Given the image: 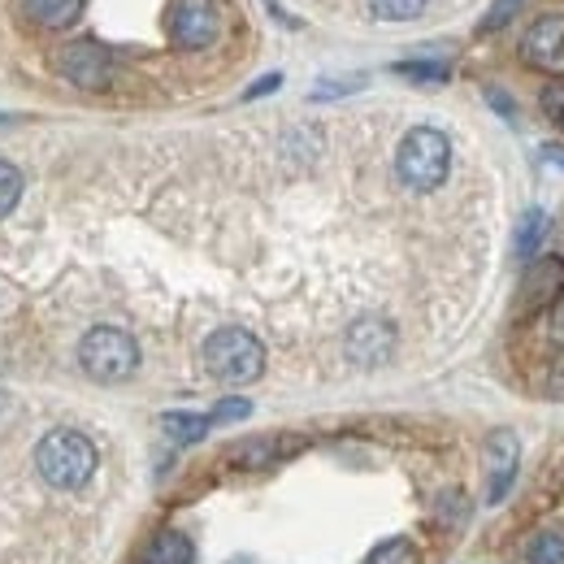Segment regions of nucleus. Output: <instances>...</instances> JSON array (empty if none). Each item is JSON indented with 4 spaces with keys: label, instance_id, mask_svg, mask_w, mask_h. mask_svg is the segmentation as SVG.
I'll list each match as a JSON object with an SVG mask.
<instances>
[{
    "label": "nucleus",
    "instance_id": "f257e3e1",
    "mask_svg": "<svg viewBox=\"0 0 564 564\" xmlns=\"http://www.w3.org/2000/svg\"><path fill=\"white\" fill-rule=\"evenodd\" d=\"M35 469L53 491H78L96 474V443L78 430H48L35 443Z\"/></svg>",
    "mask_w": 564,
    "mask_h": 564
},
{
    "label": "nucleus",
    "instance_id": "f03ea898",
    "mask_svg": "<svg viewBox=\"0 0 564 564\" xmlns=\"http://www.w3.org/2000/svg\"><path fill=\"white\" fill-rule=\"evenodd\" d=\"M395 170H400V183L413 187V192H434L443 187L447 170H452V143L443 131L434 127H417L409 131L400 152H395Z\"/></svg>",
    "mask_w": 564,
    "mask_h": 564
},
{
    "label": "nucleus",
    "instance_id": "7ed1b4c3",
    "mask_svg": "<svg viewBox=\"0 0 564 564\" xmlns=\"http://www.w3.org/2000/svg\"><path fill=\"white\" fill-rule=\"evenodd\" d=\"M205 369L213 378L230 382V387L257 382L261 369H265V348H261L257 335H248L239 326H226V330L209 335V344H205Z\"/></svg>",
    "mask_w": 564,
    "mask_h": 564
},
{
    "label": "nucleus",
    "instance_id": "20e7f679",
    "mask_svg": "<svg viewBox=\"0 0 564 564\" xmlns=\"http://www.w3.org/2000/svg\"><path fill=\"white\" fill-rule=\"evenodd\" d=\"M78 365H83L87 378H96V382H122V378H131V373L140 369V348H135V339H131L127 330H118V326H96V330H87L83 344H78Z\"/></svg>",
    "mask_w": 564,
    "mask_h": 564
},
{
    "label": "nucleus",
    "instance_id": "39448f33",
    "mask_svg": "<svg viewBox=\"0 0 564 564\" xmlns=\"http://www.w3.org/2000/svg\"><path fill=\"white\" fill-rule=\"evenodd\" d=\"M221 35V13L213 0H178L170 13V40L178 48H209Z\"/></svg>",
    "mask_w": 564,
    "mask_h": 564
},
{
    "label": "nucleus",
    "instance_id": "423d86ee",
    "mask_svg": "<svg viewBox=\"0 0 564 564\" xmlns=\"http://www.w3.org/2000/svg\"><path fill=\"white\" fill-rule=\"evenodd\" d=\"M62 74L70 78L74 87H87V91H100V87H109L113 83V57L100 48V44H70L66 53H62Z\"/></svg>",
    "mask_w": 564,
    "mask_h": 564
},
{
    "label": "nucleus",
    "instance_id": "0eeeda50",
    "mask_svg": "<svg viewBox=\"0 0 564 564\" xmlns=\"http://www.w3.org/2000/svg\"><path fill=\"white\" fill-rule=\"evenodd\" d=\"M564 295V261L561 257H539L525 279H521V313H539L552 300Z\"/></svg>",
    "mask_w": 564,
    "mask_h": 564
},
{
    "label": "nucleus",
    "instance_id": "6e6552de",
    "mask_svg": "<svg viewBox=\"0 0 564 564\" xmlns=\"http://www.w3.org/2000/svg\"><path fill=\"white\" fill-rule=\"evenodd\" d=\"M517 456H521V443H517V434L512 430H495L491 443H487V503H499L508 487H512V478H517Z\"/></svg>",
    "mask_w": 564,
    "mask_h": 564
},
{
    "label": "nucleus",
    "instance_id": "1a4fd4ad",
    "mask_svg": "<svg viewBox=\"0 0 564 564\" xmlns=\"http://www.w3.org/2000/svg\"><path fill=\"white\" fill-rule=\"evenodd\" d=\"M348 356L356 365H382L387 356L395 352V330L382 322V317H365L348 330Z\"/></svg>",
    "mask_w": 564,
    "mask_h": 564
},
{
    "label": "nucleus",
    "instance_id": "9d476101",
    "mask_svg": "<svg viewBox=\"0 0 564 564\" xmlns=\"http://www.w3.org/2000/svg\"><path fill=\"white\" fill-rule=\"evenodd\" d=\"M295 447H300V438H291V434H265V438H252V443L235 447L230 460L239 469H270V465H279L282 456H291Z\"/></svg>",
    "mask_w": 564,
    "mask_h": 564
},
{
    "label": "nucleus",
    "instance_id": "9b49d317",
    "mask_svg": "<svg viewBox=\"0 0 564 564\" xmlns=\"http://www.w3.org/2000/svg\"><path fill=\"white\" fill-rule=\"evenodd\" d=\"M564 53V13H547L530 26L525 35V57L530 62H556Z\"/></svg>",
    "mask_w": 564,
    "mask_h": 564
},
{
    "label": "nucleus",
    "instance_id": "f8f14e48",
    "mask_svg": "<svg viewBox=\"0 0 564 564\" xmlns=\"http://www.w3.org/2000/svg\"><path fill=\"white\" fill-rule=\"evenodd\" d=\"M192 561H196V547L178 530H161L140 556V564H192Z\"/></svg>",
    "mask_w": 564,
    "mask_h": 564
},
{
    "label": "nucleus",
    "instance_id": "ddd939ff",
    "mask_svg": "<svg viewBox=\"0 0 564 564\" xmlns=\"http://www.w3.org/2000/svg\"><path fill=\"white\" fill-rule=\"evenodd\" d=\"M78 13H83V0H26V18L35 26H48V31L74 26Z\"/></svg>",
    "mask_w": 564,
    "mask_h": 564
},
{
    "label": "nucleus",
    "instance_id": "4468645a",
    "mask_svg": "<svg viewBox=\"0 0 564 564\" xmlns=\"http://www.w3.org/2000/svg\"><path fill=\"white\" fill-rule=\"evenodd\" d=\"M209 417H196V413H165L161 417V430L174 438V443H200L209 434Z\"/></svg>",
    "mask_w": 564,
    "mask_h": 564
},
{
    "label": "nucleus",
    "instance_id": "2eb2a0df",
    "mask_svg": "<svg viewBox=\"0 0 564 564\" xmlns=\"http://www.w3.org/2000/svg\"><path fill=\"white\" fill-rule=\"evenodd\" d=\"M525 556H530V564H564V534L561 530L534 534L530 547H525Z\"/></svg>",
    "mask_w": 564,
    "mask_h": 564
},
{
    "label": "nucleus",
    "instance_id": "dca6fc26",
    "mask_svg": "<svg viewBox=\"0 0 564 564\" xmlns=\"http://www.w3.org/2000/svg\"><path fill=\"white\" fill-rule=\"evenodd\" d=\"M543 230H547V217L539 209H530L521 217V230H517V257H534V248H539V239H543Z\"/></svg>",
    "mask_w": 564,
    "mask_h": 564
},
{
    "label": "nucleus",
    "instance_id": "f3484780",
    "mask_svg": "<svg viewBox=\"0 0 564 564\" xmlns=\"http://www.w3.org/2000/svg\"><path fill=\"white\" fill-rule=\"evenodd\" d=\"M365 564H417V552L409 539H387L365 556Z\"/></svg>",
    "mask_w": 564,
    "mask_h": 564
},
{
    "label": "nucleus",
    "instance_id": "a211bd4d",
    "mask_svg": "<svg viewBox=\"0 0 564 564\" xmlns=\"http://www.w3.org/2000/svg\"><path fill=\"white\" fill-rule=\"evenodd\" d=\"M369 9L382 18V22H409L425 9V0H369Z\"/></svg>",
    "mask_w": 564,
    "mask_h": 564
},
{
    "label": "nucleus",
    "instance_id": "6ab92c4d",
    "mask_svg": "<svg viewBox=\"0 0 564 564\" xmlns=\"http://www.w3.org/2000/svg\"><path fill=\"white\" fill-rule=\"evenodd\" d=\"M18 200H22V174L9 161H0V217L18 209Z\"/></svg>",
    "mask_w": 564,
    "mask_h": 564
},
{
    "label": "nucleus",
    "instance_id": "aec40b11",
    "mask_svg": "<svg viewBox=\"0 0 564 564\" xmlns=\"http://www.w3.org/2000/svg\"><path fill=\"white\" fill-rule=\"evenodd\" d=\"M395 74L422 78V83H443V78H447V66H443V62H395Z\"/></svg>",
    "mask_w": 564,
    "mask_h": 564
},
{
    "label": "nucleus",
    "instance_id": "412c9836",
    "mask_svg": "<svg viewBox=\"0 0 564 564\" xmlns=\"http://www.w3.org/2000/svg\"><path fill=\"white\" fill-rule=\"evenodd\" d=\"M248 413H252V404H248V400H221V404L213 409L209 422H243Z\"/></svg>",
    "mask_w": 564,
    "mask_h": 564
},
{
    "label": "nucleus",
    "instance_id": "4be33fe9",
    "mask_svg": "<svg viewBox=\"0 0 564 564\" xmlns=\"http://www.w3.org/2000/svg\"><path fill=\"white\" fill-rule=\"evenodd\" d=\"M517 9H521V0H495L491 13L482 18V31H499V26H503V22H508Z\"/></svg>",
    "mask_w": 564,
    "mask_h": 564
},
{
    "label": "nucleus",
    "instance_id": "5701e85b",
    "mask_svg": "<svg viewBox=\"0 0 564 564\" xmlns=\"http://www.w3.org/2000/svg\"><path fill=\"white\" fill-rule=\"evenodd\" d=\"M543 109H547L552 122H561L564 127V83H552V87L543 91Z\"/></svg>",
    "mask_w": 564,
    "mask_h": 564
},
{
    "label": "nucleus",
    "instance_id": "b1692460",
    "mask_svg": "<svg viewBox=\"0 0 564 564\" xmlns=\"http://www.w3.org/2000/svg\"><path fill=\"white\" fill-rule=\"evenodd\" d=\"M552 339L564 348V300L556 304V313H552Z\"/></svg>",
    "mask_w": 564,
    "mask_h": 564
},
{
    "label": "nucleus",
    "instance_id": "393cba45",
    "mask_svg": "<svg viewBox=\"0 0 564 564\" xmlns=\"http://www.w3.org/2000/svg\"><path fill=\"white\" fill-rule=\"evenodd\" d=\"M282 78L279 74H265V78H261V83H257V87H252V91H248V100H252V96H265V91H274V87H279Z\"/></svg>",
    "mask_w": 564,
    "mask_h": 564
},
{
    "label": "nucleus",
    "instance_id": "a878e982",
    "mask_svg": "<svg viewBox=\"0 0 564 564\" xmlns=\"http://www.w3.org/2000/svg\"><path fill=\"white\" fill-rule=\"evenodd\" d=\"M543 156H547L552 165H561V170H564V148H561V143H552V148H543Z\"/></svg>",
    "mask_w": 564,
    "mask_h": 564
}]
</instances>
